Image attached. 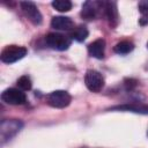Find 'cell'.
Returning a JSON list of instances; mask_svg holds the SVG:
<instances>
[{
  "mask_svg": "<svg viewBox=\"0 0 148 148\" xmlns=\"http://www.w3.org/2000/svg\"><path fill=\"white\" fill-rule=\"evenodd\" d=\"M21 8L22 12L24 13V15L27 16V18L35 25H39L43 21L42 14L39 12V9L37 8V6L31 2V1H22L21 2Z\"/></svg>",
  "mask_w": 148,
  "mask_h": 148,
  "instance_id": "6",
  "label": "cell"
},
{
  "mask_svg": "<svg viewBox=\"0 0 148 148\" xmlns=\"http://www.w3.org/2000/svg\"><path fill=\"white\" fill-rule=\"evenodd\" d=\"M136 81L135 80H133V79H127V80H125V86H126V89L127 90H131V89H133L135 86H136Z\"/></svg>",
  "mask_w": 148,
  "mask_h": 148,
  "instance_id": "17",
  "label": "cell"
},
{
  "mask_svg": "<svg viewBox=\"0 0 148 148\" xmlns=\"http://www.w3.org/2000/svg\"><path fill=\"white\" fill-rule=\"evenodd\" d=\"M147 47H148V43H147Z\"/></svg>",
  "mask_w": 148,
  "mask_h": 148,
  "instance_id": "18",
  "label": "cell"
},
{
  "mask_svg": "<svg viewBox=\"0 0 148 148\" xmlns=\"http://www.w3.org/2000/svg\"><path fill=\"white\" fill-rule=\"evenodd\" d=\"M104 2L101 1H92V0H88L82 5V9H81V16L82 18L87 20V21H91L95 20L98 15L99 9L103 8Z\"/></svg>",
  "mask_w": 148,
  "mask_h": 148,
  "instance_id": "7",
  "label": "cell"
},
{
  "mask_svg": "<svg viewBox=\"0 0 148 148\" xmlns=\"http://www.w3.org/2000/svg\"><path fill=\"white\" fill-rule=\"evenodd\" d=\"M110 110H118V111H128L140 114H148V105L146 104H123L110 108Z\"/></svg>",
  "mask_w": 148,
  "mask_h": 148,
  "instance_id": "11",
  "label": "cell"
},
{
  "mask_svg": "<svg viewBox=\"0 0 148 148\" xmlns=\"http://www.w3.org/2000/svg\"><path fill=\"white\" fill-rule=\"evenodd\" d=\"M52 7L54 9H57L58 12L65 13V12L71 10L72 2L69 0H54V1H52Z\"/></svg>",
  "mask_w": 148,
  "mask_h": 148,
  "instance_id": "14",
  "label": "cell"
},
{
  "mask_svg": "<svg viewBox=\"0 0 148 148\" xmlns=\"http://www.w3.org/2000/svg\"><path fill=\"white\" fill-rule=\"evenodd\" d=\"M1 99L10 105H22L27 102L25 94L18 88H8L3 90L1 94Z\"/></svg>",
  "mask_w": 148,
  "mask_h": 148,
  "instance_id": "5",
  "label": "cell"
},
{
  "mask_svg": "<svg viewBox=\"0 0 148 148\" xmlns=\"http://www.w3.org/2000/svg\"><path fill=\"white\" fill-rule=\"evenodd\" d=\"M27 49L24 46L18 45H8L6 46L0 54V59L5 64H13L20 59H22L27 54Z\"/></svg>",
  "mask_w": 148,
  "mask_h": 148,
  "instance_id": "1",
  "label": "cell"
},
{
  "mask_svg": "<svg viewBox=\"0 0 148 148\" xmlns=\"http://www.w3.org/2000/svg\"><path fill=\"white\" fill-rule=\"evenodd\" d=\"M104 50H105V40L103 38H98L88 45L89 54L96 59L104 58Z\"/></svg>",
  "mask_w": 148,
  "mask_h": 148,
  "instance_id": "10",
  "label": "cell"
},
{
  "mask_svg": "<svg viewBox=\"0 0 148 148\" xmlns=\"http://www.w3.org/2000/svg\"><path fill=\"white\" fill-rule=\"evenodd\" d=\"M51 27L56 30L69 31L74 28V23L68 16H53L51 20Z\"/></svg>",
  "mask_w": 148,
  "mask_h": 148,
  "instance_id": "8",
  "label": "cell"
},
{
  "mask_svg": "<svg viewBox=\"0 0 148 148\" xmlns=\"http://www.w3.org/2000/svg\"><path fill=\"white\" fill-rule=\"evenodd\" d=\"M105 16L110 23L111 27H116L118 24V9H117V3L114 1H106L104 2L103 6Z\"/></svg>",
  "mask_w": 148,
  "mask_h": 148,
  "instance_id": "9",
  "label": "cell"
},
{
  "mask_svg": "<svg viewBox=\"0 0 148 148\" xmlns=\"http://www.w3.org/2000/svg\"><path fill=\"white\" fill-rule=\"evenodd\" d=\"M84 83L90 91L98 92L104 86V79L99 72L95 69H89L84 75Z\"/></svg>",
  "mask_w": 148,
  "mask_h": 148,
  "instance_id": "4",
  "label": "cell"
},
{
  "mask_svg": "<svg viewBox=\"0 0 148 148\" xmlns=\"http://www.w3.org/2000/svg\"><path fill=\"white\" fill-rule=\"evenodd\" d=\"M138 8H139V12L145 16V17H148V0H142L139 2L138 5Z\"/></svg>",
  "mask_w": 148,
  "mask_h": 148,
  "instance_id": "16",
  "label": "cell"
},
{
  "mask_svg": "<svg viewBox=\"0 0 148 148\" xmlns=\"http://www.w3.org/2000/svg\"><path fill=\"white\" fill-rule=\"evenodd\" d=\"M16 84H17V88L22 91H27V90H30L31 89V80L28 75H22L21 77H18V80L16 81Z\"/></svg>",
  "mask_w": 148,
  "mask_h": 148,
  "instance_id": "15",
  "label": "cell"
},
{
  "mask_svg": "<svg viewBox=\"0 0 148 148\" xmlns=\"http://www.w3.org/2000/svg\"><path fill=\"white\" fill-rule=\"evenodd\" d=\"M88 35H89V31L87 27L83 24H80L71 30V38L75 39L76 42H83L88 37Z\"/></svg>",
  "mask_w": 148,
  "mask_h": 148,
  "instance_id": "12",
  "label": "cell"
},
{
  "mask_svg": "<svg viewBox=\"0 0 148 148\" xmlns=\"http://www.w3.org/2000/svg\"><path fill=\"white\" fill-rule=\"evenodd\" d=\"M134 49V44L130 40H121L117 43L113 47V51L118 54H127Z\"/></svg>",
  "mask_w": 148,
  "mask_h": 148,
  "instance_id": "13",
  "label": "cell"
},
{
  "mask_svg": "<svg viewBox=\"0 0 148 148\" xmlns=\"http://www.w3.org/2000/svg\"><path fill=\"white\" fill-rule=\"evenodd\" d=\"M45 42L46 44L57 51H65L71 46V38L68 36H65L59 32H50L45 36Z\"/></svg>",
  "mask_w": 148,
  "mask_h": 148,
  "instance_id": "2",
  "label": "cell"
},
{
  "mask_svg": "<svg viewBox=\"0 0 148 148\" xmlns=\"http://www.w3.org/2000/svg\"><path fill=\"white\" fill-rule=\"evenodd\" d=\"M72 102L71 95L65 90H54L47 96V104L52 108L64 109Z\"/></svg>",
  "mask_w": 148,
  "mask_h": 148,
  "instance_id": "3",
  "label": "cell"
}]
</instances>
